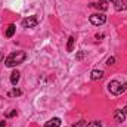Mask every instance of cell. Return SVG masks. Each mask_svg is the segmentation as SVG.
Wrapping results in <instances>:
<instances>
[{"instance_id":"7402d4cb","label":"cell","mask_w":127,"mask_h":127,"mask_svg":"<svg viewBox=\"0 0 127 127\" xmlns=\"http://www.w3.org/2000/svg\"><path fill=\"white\" fill-rule=\"evenodd\" d=\"M123 112H124V114L127 115V106H124V108H123Z\"/></svg>"},{"instance_id":"6da1fadb","label":"cell","mask_w":127,"mask_h":127,"mask_svg":"<svg viewBox=\"0 0 127 127\" xmlns=\"http://www.w3.org/2000/svg\"><path fill=\"white\" fill-rule=\"evenodd\" d=\"M25 59H27V53H25V52H22V50H19V52H12L10 55H7V56L4 58V65L9 66V68H12V66H16V65L22 64Z\"/></svg>"},{"instance_id":"8fae6325","label":"cell","mask_w":127,"mask_h":127,"mask_svg":"<svg viewBox=\"0 0 127 127\" xmlns=\"http://www.w3.org/2000/svg\"><path fill=\"white\" fill-rule=\"evenodd\" d=\"M126 9H127V4L124 1L118 0V1L115 3V10H117V12H121V10H126Z\"/></svg>"},{"instance_id":"ac0fdd59","label":"cell","mask_w":127,"mask_h":127,"mask_svg":"<svg viewBox=\"0 0 127 127\" xmlns=\"http://www.w3.org/2000/svg\"><path fill=\"white\" fill-rule=\"evenodd\" d=\"M114 64H115V58H114V56L108 58V61H106V65H108V66H111V65H114Z\"/></svg>"},{"instance_id":"ffe728a7","label":"cell","mask_w":127,"mask_h":127,"mask_svg":"<svg viewBox=\"0 0 127 127\" xmlns=\"http://www.w3.org/2000/svg\"><path fill=\"white\" fill-rule=\"evenodd\" d=\"M3 59H4V55H3V52H0V64L3 62Z\"/></svg>"},{"instance_id":"277c9868","label":"cell","mask_w":127,"mask_h":127,"mask_svg":"<svg viewBox=\"0 0 127 127\" xmlns=\"http://www.w3.org/2000/svg\"><path fill=\"white\" fill-rule=\"evenodd\" d=\"M37 24H38V18H37L35 15H32V16H28V18L22 19V27H24V28H34Z\"/></svg>"},{"instance_id":"52a82bcc","label":"cell","mask_w":127,"mask_h":127,"mask_svg":"<svg viewBox=\"0 0 127 127\" xmlns=\"http://www.w3.org/2000/svg\"><path fill=\"white\" fill-rule=\"evenodd\" d=\"M102 77H103V71L102 69H93L90 72V78L92 80H100Z\"/></svg>"},{"instance_id":"8992f818","label":"cell","mask_w":127,"mask_h":127,"mask_svg":"<svg viewBox=\"0 0 127 127\" xmlns=\"http://www.w3.org/2000/svg\"><path fill=\"white\" fill-rule=\"evenodd\" d=\"M114 120H115L117 123H123V121L126 120V114L123 112V109H117V111L114 112Z\"/></svg>"},{"instance_id":"e0dca14e","label":"cell","mask_w":127,"mask_h":127,"mask_svg":"<svg viewBox=\"0 0 127 127\" xmlns=\"http://www.w3.org/2000/svg\"><path fill=\"white\" fill-rule=\"evenodd\" d=\"M84 55H86L84 52H78V53L75 55V59H77V61H81V59H84Z\"/></svg>"},{"instance_id":"30bf717a","label":"cell","mask_w":127,"mask_h":127,"mask_svg":"<svg viewBox=\"0 0 127 127\" xmlns=\"http://www.w3.org/2000/svg\"><path fill=\"white\" fill-rule=\"evenodd\" d=\"M15 31H16V27H15V24H9V25H7V28H6V37H7V38L13 37Z\"/></svg>"},{"instance_id":"d6986e66","label":"cell","mask_w":127,"mask_h":127,"mask_svg":"<svg viewBox=\"0 0 127 127\" xmlns=\"http://www.w3.org/2000/svg\"><path fill=\"white\" fill-rule=\"evenodd\" d=\"M103 37H105V34H96V40H100Z\"/></svg>"},{"instance_id":"603a6c76","label":"cell","mask_w":127,"mask_h":127,"mask_svg":"<svg viewBox=\"0 0 127 127\" xmlns=\"http://www.w3.org/2000/svg\"><path fill=\"white\" fill-rule=\"evenodd\" d=\"M108 1H111V3H117L118 0H108Z\"/></svg>"},{"instance_id":"5bb4252c","label":"cell","mask_w":127,"mask_h":127,"mask_svg":"<svg viewBox=\"0 0 127 127\" xmlns=\"http://www.w3.org/2000/svg\"><path fill=\"white\" fill-rule=\"evenodd\" d=\"M86 127H102V123L100 121H92V123H87Z\"/></svg>"},{"instance_id":"5b68a950","label":"cell","mask_w":127,"mask_h":127,"mask_svg":"<svg viewBox=\"0 0 127 127\" xmlns=\"http://www.w3.org/2000/svg\"><path fill=\"white\" fill-rule=\"evenodd\" d=\"M90 6L96 7L97 10H106V9H108V0H99V1H96V3H92Z\"/></svg>"},{"instance_id":"ba28073f","label":"cell","mask_w":127,"mask_h":127,"mask_svg":"<svg viewBox=\"0 0 127 127\" xmlns=\"http://www.w3.org/2000/svg\"><path fill=\"white\" fill-rule=\"evenodd\" d=\"M59 126H61V120H59L58 117H55V118H50V120L46 123L44 127H59Z\"/></svg>"},{"instance_id":"3957f363","label":"cell","mask_w":127,"mask_h":127,"mask_svg":"<svg viewBox=\"0 0 127 127\" xmlns=\"http://www.w3.org/2000/svg\"><path fill=\"white\" fill-rule=\"evenodd\" d=\"M89 21L93 25H103L106 22V15H103V13H93V15L89 16Z\"/></svg>"},{"instance_id":"9c48e42d","label":"cell","mask_w":127,"mask_h":127,"mask_svg":"<svg viewBox=\"0 0 127 127\" xmlns=\"http://www.w3.org/2000/svg\"><path fill=\"white\" fill-rule=\"evenodd\" d=\"M19 77H21L19 71H13V72L10 74V83H12L13 86H16V84H18V81H19Z\"/></svg>"},{"instance_id":"7a4b0ae2","label":"cell","mask_w":127,"mask_h":127,"mask_svg":"<svg viewBox=\"0 0 127 127\" xmlns=\"http://www.w3.org/2000/svg\"><path fill=\"white\" fill-rule=\"evenodd\" d=\"M108 90L112 93V95H121L123 92H126L127 90V83H120V81H117V80H111L109 83H108Z\"/></svg>"},{"instance_id":"44dd1931","label":"cell","mask_w":127,"mask_h":127,"mask_svg":"<svg viewBox=\"0 0 127 127\" xmlns=\"http://www.w3.org/2000/svg\"><path fill=\"white\" fill-rule=\"evenodd\" d=\"M0 127H6V123H4V120H3V121H0Z\"/></svg>"},{"instance_id":"2e32d148","label":"cell","mask_w":127,"mask_h":127,"mask_svg":"<svg viewBox=\"0 0 127 127\" xmlns=\"http://www.w3.org/2000/svg\"><path fill=\"white\" fill-rule=\"evenodd\" d=\"M86 124H87V123L81 120V121H78V123H74V124H72V127H86Z\"/></svg>"},{"instance_id":"4fadbf2b","label":"cell","mask_w":127,"mask_h":127,"mask_svg":"<svg viewBox=\"0 0 127 127\" xmlns=\"http://www.w3.org/2000/svg\"><path fill=\"white\" fill-rule=\"evenodd\" d=\"M7 95H9V96H21V95H22V92H21L19 89H16V87H15V89H13L12 92H9Z\"/></svg>"},{"instance_id":"7c38bea8","label":"cell","mask_w":127,"mask_h":127,"mask_svg":"<svg viewBox=\"0 0 127 127\" xmlns=\"http://www.w3.org/2000/svg\"><path fill=\"white\" fill-rule=\"evenodd\" d=\"M74 43H75V38L71 35L68 38V44H66V52H72L74 50Z\"/></svg>"},{"instance_id":"9a60e30c","label":"cell","mask_w":127,"mask_h":127,"mask_svg":"<svg viewBox=\"0 0 127 127\" xmlns=\"http://www.w3.org/2000/svg\"><path fill=\"white\" fill-rule=\"evenodd\" d=\"M15 115H16V109H10V111H9L4 117H6V118H13Z\"/></svg>"}]
</instances>
